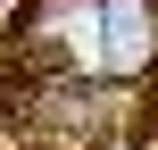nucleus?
<instances>
[{
    "label": "nucleus",
    "mask_w": 158,
    "mask_h": 150,
    "mask_svg": "<svg viewBox=\"0 0 158 150\" xmlns=\"http://www.w3.org/2000/svg\"><path fill=\"white\" fill-rule=\"evenodd\" d=\"M0 17H25V0H0Z\"/></svg>",
    "instance_id": "nucleus-2"
},
{
    "label": "nucleus",
    "mask_w": 158,
    "mask_h": 150,
    "mask_svg": "<svg viewBox=\"0 0 158 150\" xmlns=\"http://www.w3.org/2000/svg\"><path fill=\"white\" fill-rule=\"evenodd\" d=\"M158 58V8L150 0H92V67L100 75H142Z\"/></svg>",
    "instance_id": "nucleus-1"
}]
</instances>
